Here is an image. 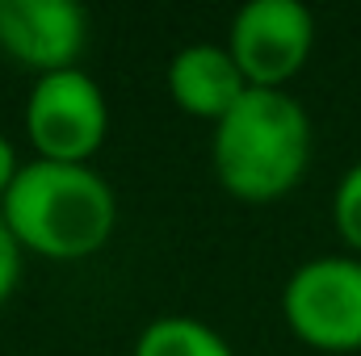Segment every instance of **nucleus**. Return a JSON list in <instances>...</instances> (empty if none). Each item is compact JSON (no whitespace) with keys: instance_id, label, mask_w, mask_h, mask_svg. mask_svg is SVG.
I'll return each instance as SVG.
<instances>
[{"instance_id":"7ed1b4c3","label":"nucleus","mask_w":361,"mask_h":356,"mask_svg":"<svg viewBox=\"0 0 361 356\" xmlns=\"http://www.w3.org/2000/svg\"><path fill=\"white\" fill-rule=\"evenodd\" d=\"M281 314L290 331L319 352L361 348V260L315 256L290 272L281 289Z\"/></svg>"},{"instance_id":"f03ea898","label":"nucleus","mask_w":361,"mask_h":356,"mask_svg":"<svg viewBox=\"0 0 361 356\" xmlns=\"http://www.w3.org/2000/svg\"><path fill=\"white\" fill-rule=\"evenodd\" d=\"M219 184L240 201L286 197L311 164V117L286 89H248L210 139Z\"/></svg>"},{"instance_id":"6e6552de","label":"nucleus","mask_w":361,"mask_h":356,"mask_svg":"<svg viewBox=\"0 0 361 356\" xmlns=\"http://www.w3.org/2000/svg\"><path fill=\"white\" fill-rule=\"evenodd\" d=\"M135 356H235V352L210 323L189 319V314H164V319H152L139 331Z\"/></svg>"},{"instance_id":"0eeeda50","label":"nucleus","mask_w":361,"mask_h":356,"mask_svg":"<svg viewBox=\"0 0 361 356\" xmlns=\"http://www.w3.org/2000/svg\"><path fill=\"white\" fill-rule=\"evenodd\" d=\"M169 92L185 113L219 122L248 92V80L235 68L227 46L193 42V46H180L173 55V63H169Z\"/></svg>"},{"instance_id":"423d86ee","label":"nucleus","mask_w":361,"mask_h":356,"mask_svg":"<svg viewBox=\"0 0 361 356\" xmlns=\"http://www.w3.org/2000/svg\"><path fill=\"white\" fill-rule=\"evenodd\" d=\"M89 42V13L76 0H0V51L38 72L76 68Z\"/></svg>"},{"instance_id":"f257e3e1","label":"nucleus","mask_w":361,"mask_h":356,"mask_svg":"<svg viewBox=\"0 0 361 356\" xmlns=\"http://www.w3.org/2000/svg\"><path fill=\"white\" fill-rule=\"evenodd\" d=\"M0 218L21 243L51 260H80L105 248L118 222V197L89 164L30 160L0 201Z\"/></svg>"},{"instance_id":"39448f33","label":"nucleus","mask_w":361,"mask_h":356,"mask_svg":"<svg viewBox=\"0 0 361 356\" xmlns=\"http://www.w3.org/2000/svg\"><path fill=\"white\" fill-rule=\"evenodd\" d=\"M315 46V17L302 0H248L231 17L227 51L248 89H286Z\"/></svg>"},{"instance_id":"9b49d317","label":"nucleus","mask_w":361,"mask_h":356,"mask_svg":"<svg viewBox=\"0 0 361 356\" xmlns=\"http://www.w3.org/2000/svg\"><path fill=\"white\" fill-rule=\"evenodd\" d=\"M21 172V164H17V151H13V143L0 134V201H4V193H8V184L17 180Z\"/></svg>"},{"instance_id":"20e7f679","label":"nucleus","mask_w":361,"mask_h":356,"mask_svg":"<svg viewBox=\"0 0 361 356\" xmlns=\"http://www.w3.org/2000/svg\"><path fill=\"white\" fill-rule=\"evenodd\" d=\"M109 109L105 92L85 68H63L38 76L25 101V130L38 147V160L55 164H89L105 143Z\"/></svg>"},{"instance_id":"9d476101","label":"nucleus","mask_w":361,"mask_h":356,"mask_svg":"<svg viewBox=\"0 0 361 356\" xmlns=\"http://www.w3.org/2000/svg\"><path fill=\"white\" fill-rule=\"evenodd\" d=\"M17 276H21V243L13 239V231H8L4 218H0V306L13 298Z\"/></svg>"},{"instance_id":"1a4fd4ad","label":"nucleus","mask_w":361,"mask_h":356,"mask_svg":"<svg viewBox=\"0 0 361 356\" xmlns=\"http://www.w3.org/2000/svg\"><path fill=\"white\" fill-rule=\"evenodd\" d=\"M332 222H336V235L353 252H361V160L341 177L332 193Z\"/></svg>"}]
</instances>
